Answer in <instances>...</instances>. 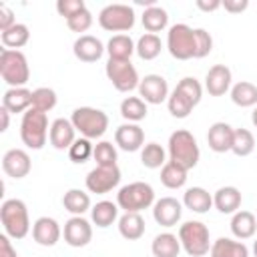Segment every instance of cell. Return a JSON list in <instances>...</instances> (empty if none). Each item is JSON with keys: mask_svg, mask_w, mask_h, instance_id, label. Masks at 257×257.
Masks as SVG:
<instances>
[{"mask_svg": "<svg viewBox=\"0 0 257 257\" xmlns=\"http://www.w3.org/2000/svg\"><path fill=\"white\" fill-rule=\"evenodd\" d=\"M118 233L126 241H137L145 235V219L141 213H124L118 219Z\"/></svg>", "mask_w": 257, "mask_h": 257, "instance_id": "83f0119b", "label": "cell"}, {"mask_svg": "<svg viewBox=\"0 0 257 257\" xmlns=\"http://www.w3.org/2000/svg\"><path fill=\"white\" fill-rule=\"evenodd\" d=\"M2 169L12 179H24L30 173L32 163H30V157H28L26 151H22V149H10L2 157Z\"/></svg>", "mask_w": 257, "mask_h": 257, "instance_id": "9a60e30c", "label": "cell"}, {"mask_svg": "<svg viewBox=\"0 0 257 257\" xmlns=\"http://www.w3.org/2000/svg\"><path fill=\"white\" fill-rule=\"evenodd\" d=\"M16 20H14V12L6 6V4H0V32L8 30L10 26H14Z\"/></svg>", "mask_w": 257, "mask_h": 257, "instance_id": "c3c4849f", "label": "cell"}, {"mask_svg": "<svg viewBox=\"0 0 257 257\" xmlns=\"http://www.w3.org/2000/svg\"><path fill=\"white\" fill-rule=\"evenodd\" d=\"M86 189L90 193L96 195H104L108 191H112L118 183H120V169L114 167H94L88 175H86Z\"/></svg>", "mask_w": 257, "mask_h": 257, "instance_id": "8fae6325", "label": "cell"}, {"mask_svg": "<svg viewBox=\"0 0 257 257\" xmlns=\"http://www.w3.org/2000/svg\"><path fill=\"white\" fill-rule=\"evenodd\" d=\"M141 20H143V26H145V30H147L149 34H157V32H161V30L167 28V24H169V14H167V10L161 8V6H151V8H145Z\"/></svg>", "mask_w": 257, "mask_h": 257, "instance_id": "d6a6232c", "label": "cell"}, {"mask_svg": "<svg viewBox=\"0 0 257 257\" xmlns=\"http://www.w3.org/2000/svg\"><path fill=\"white\" fill-rule=\"evenodd\" d=\"M62 231H60V225L56 223V219L52 217H40L34 221L32 225V239L42 245V247H52L58 243Z\"/></svg>", "mask_w": 257, "mask_h": 257, "instance_id": "e0dca14e", "label": "cell"}, {"mask_svg": "<svg viewBox=\"0 0 257 257\" xmlns=\"http://www.w3.org/2000/svg\"><path fill=\"white\" fill-rule=\"evenodd\" d=\"M141 163L147 169H163L167 163V153L159 143H147L141 151Z\"/></svg>", "mask_w": 257, "mask_h": 257, "instance_id": "8d00e7d4", "label": "cell"}, {"mask_svg": "<svg viewBox=\"0 0 257 257\" xmlns=\"http://www.w3.org/2000/svg\"><path fill=\"white\" fill-rule=\"evenodd\" d=\"M167 48L173 58H195V30L187 24H173L167 32Z\"/></svg>", "mask_w": 257, "mask_h": 257, "instance_id": "ba28073f", "label": "cell"}, {"mask_svg": "<svg viewBox=\"0 0 257 257\" xmlns=\"http://www.w3.org/2000/svg\"><path fill=\"white\" fill-rule=\"evenodd\" d=\"M92 153H94V145H90V139H84V137L76 139L68 149V157L72 163H84Z\"/></svg>", "mask_w": 257, "mask_h": 257, "instance_id": "ee69618b", "label": "cell"}, {"mask_svg": "<svg viewBox=\"0 0 257 257\" xmlns=\"http://www.w3.org/2000/svg\"><path fill=\"white\" fill-rule=\"evenodd\" d=\"M151 251L155 257H179L181 253V241L173 233H159L153 239Z\"/></svg>", "mask_w": 257, "mask_h": 257, "instance_id": "f1b7e54d", "label": "cell"}, {"mask_svg": "<svg viewBox=\"0 0 257 257\" xmlns=\"http://www.w3.org/2000/svg\"><path fill=\"white\" fill-rule=\"evenodd\" d=\"M0 40L4 44V48H10V50H18L22 48L24 44H28L30 40V30L26 24L22 22H16L14 26H10L8 30L0 32Z\"/></svg>", "mask_w": 257, "mask_h": 257, "instance_id": "1f68e13d", "label": "cell"}, {"mask_svg": "<svg viewBox=\"0 0 257 257\" xmlns=\"http://www.w3.org/2000/svg\"><path fill=\"white\" fill-rule=\"evenodd\" d=\"M183 205L175 197H163L153 205V217L161 227H175L181 221Z\"/></svg>", "mask_w": 257, "mask_h": 257, "instance_id": "5bb4252c", "label": "cell"}, {"mask_svg": "<svg viewBox=\"0 0 257 257\" xmlns=\"http://www.w3.org/2000/svg\"><path fill=\"white\" fill-rule=\"evenodd\" d=\"M56 106V92L48 86H40L36 90H32V108L48 112Z\"/></svg>", "mask_w": 257, "mask_h": 257, "instance_id": "60d3db41", "label": "cell"}, {"mask_svg": "<svg viewBox=\"0 0 257 257\" xmlns=\"http://www.w3.org/2000/svg\"><path fill=\"white\" fill-rule=\"evenodd\" d=\"M48 116L42 110L36 108H28L22 114V122H20V139L22 143L32 149V151H40L46 145L48 139Z\"/></svg>", "mask_w": 257, "mask_h": 257, "instance_id": "3957f363", "label": "cell"}, {"mask_svg": "<svg viewBox=\"0 0 257 257\" xmlns=\"http://www.w3.org/2000/svg\"><path fill=\"white\" fill-rule=\"evenodd\" d=\"M62 235L70 247H84L92 239V225L82 215H74L64 223Z\"/></svg>", "mask_w": 257, "mask_h": 257, "instance_id": "4fadbf2b", "label": "cell"}, {"mask_svg": "<svg viewBox=\"0 0 257 257\" xmlns=\"http://www.w3.org/2000/svg\"><path fill=\"white\" fill-rule=\"evenodd\" d=\"M2 106L8 112H26L32 108V90L20 86V88H8L2 96Z\"/></svg>", "mask_w": 257, "mask_h": 257, "instance_id": "7402d4cb", "label": "cell"}, {"mask_svg": "<svg viewBox=\"0 0 257 257\" xmlns=\"http://www.w3.org/2000/svg\"><path fill=\"white\" fill-rule=\"evenodd\" d=\"M70 122L84 139H98L108 128V116L100 108L92 106H78L72 110Z\"/></svg>", "mask_w": 257, "mask_h": 257, "instance_id": "52a82bcc", "label": "cell"}, {"mask_svg": "<svg viewBox=\"0 0 257 257\" xmlns=\"http://www.w3.org/2000/svg\"><path fill=\"white\" fill-rule=\"evenodd\" d=\"M181 94H185L195 106L201 102V96H203V86H201V82L195 78V76H185V78H181L179 82H177V86H175Z\"/></svg>", "mask_w": 257, "mask_h": 257, "instance_id": "7bdbcfd3", "label": "cell"}, {"mask_svg": "<svg viewBox=\"0 0 257 257\" xmlns=\"http://www.w3.org/2000/svg\"><path fill=\"white\" fill-rule=\"evenodd\" d=\"M197 8H199V10H205V12H213V10L221 8V2H219V0H211V2H207V0H197Z\"/></svg>", "mask_w": 257, "mask_h": 257, "instance_id": "816d5d0a", "label": "cell"}, {"mask_svg": "<svg viewBox=\"0 0 257 257\" xmlns=\"http://www.w3.org/2000/svg\"><path fill=\"white\" fill-rule=\"evenodd\" d=\"M161 183L167 189H181L187 183V171L173 161H167L161 169Z\"/></svg>", "mask_w": 257, "mask_h": 257, "instance_id": "d590c367", "label": "cell"}, {"mask_svg": "<svg viewBox=\"0 0 257 257\" xmlns=\"http://www.w3.org/2000/svg\"><path fill=\"white\" fill-rule=\"evenodd\" d=\"M167 106H169V112H171L175 118H187V116L191 114V110L195 108V104H193L185 94H181L177 88L169 94Z\"/></svg>", "mask_w": 257, "mask_h": 257, "instance_id": "f35d334b", "label": "cell"}, {"mask_svg": "<svg viewBox=\"0 0 257 257\" xmlns=\"http://www.w3.org/2000/svg\"><path fill=\"white\" fill-rule=\"evenodd\" d=\"M251 122H253V126L257 128V106H255L253 112H251Z\"/></svg>", "mask_w": 257, "mask_h": 257, "instance_id": "db71d44e", "label": "cell"}, {"mask_svg": "<svg viewBox=\"0 0 257 257\" xmlns=\"http://www.w3.org/2000/svg\"><path fill=\"white\" fill-rule=\"evenodd\" d=\"M104 72H106V78L112 82V86L118 90V92H131L135 88H139V72L137 68L133 66L131 60H114V58H108L106 66H104Z\"/></svg>", "mask_w": 257, "mask_h": 257, "instance_id": "30bf717a", "label": "cell"}, {"mask_svg": "<svg viewBox=\"0 0 257 257\" xmlns=\"http://www.w3.org/2000/svg\"><path fill=\"white\" fill-rule=\"evenodd\" d=\"M84 8H86V4H84L82 0H58V2H56V10H58V14L64 16L66 20L72 18V16H76V14L82 12Z\"/></svg>", "mask_w": 257, "mask_h": 257, "instance_id": "7dc6e473", "label": "cell"}, {"mask_svg": "<svg viewBox=\"0 0 257 257\" xmlns=\"http://www.w3.org/2000/svg\"><path fill=\"white\" fill-rule=\"evenodd\" d=\"M205 88L211 96H223L231 88V70L225 64H215L205 76Z\"/></svg>", "mask_w": 257, "mask_h": 257, "instance_id": "d6986e66", "label": "cell"}, {"mask_svg": "<svg viewBox=\"0 0 257 257\" xmlns=\"http://www.w3.org/2000/svg\"><path fill=\"white\" fill-rule=\"evenodd\" d=\"M116 205L124 213H141L143 209H149L155 205V191L149 183L135 181L118 189L116 193Z\"/></svg>", "mask_w": 257, "mask_h": 257, "instance_id": "277c9868", "label": "cell"}, {"mask_svg": "<svg viewBox=\"0 0 257 257\" xmlns=\"http://www.w3.org/2000/svg\"><path fill=\"white\" fill-rule=\"evenodd\" d=\"M66 24H68V28H70L72 32H86V30L92 26V14H90L88 8H84V10L78 12L76 16L68 18Z\"/></svg>", "mask_w": 257, "mask_h": 257, "instance_id": "bcb514c9", "label": "cell"}, {"mask_svg": "<svg viewBox=\"0 0 257 257\" xmlns=\"http://www.w3.org/2000/svg\"><path fill=\"white\" fill-rule=\"evenodd\" d=\"M104 50H106L104 44L92 34L78 36L74 40V46H72V52L80 62H96L104 54Z\"/></svg>", "mask_w": 257, "mask_h": 257, "instance_id": "ac0fdd59", "label": "cell"}, {"mask_svg": "<svg viewBox=\"0 0 257 257\" xmlns=\"http://www.w3.org/2000/svg\"><path fill=\"white\" fill-rule=\"evenodd\" d=\"M199 157H201V151H199L197 139L189 131L179 128L169 137V161L177 163L185 171H191L199 163Z\"/></svg>", "mask_w": 257, "mask_h": 257, "instance_id": "6da1fadb", "label": "cell"}, {"mask_svg": "<svg viewBox=\"0 0 257 257\" xmlns=\"http://www.w3.org/2000/svg\"><path fill=\"white\" fill-rule=\"evenodd\" d=\"M213 205L219 213L231 215L241 207V191L237 187H221L213 195Z\"/></svg>", "mask_w": 257, "mask_h": 257, "instance_id": "603a6c76", "label": "cell"}, {"mask_svg": "<svg viewBox=\"0 0 257 257\" xmlns=\"http://www.w3.org/2000/svg\"><path fill=\"white\" fill-rule=\"evenodd\" d=\"M221 6H223L227 12L237 14V12H243V10L249 6V2H247V0H225V2H221Z\"/></svg>", "mask_w": 257, "mask_h": 257, "instance_id": "f907efd6", "label": "cell"}, {"mask_svg": "<svg viewBox=\"0 0 257 257\" xmlns=\"http://www.w3.org/2000/svg\"><path fill=\"white\" fill-rule=\"evenodd\" d=\"M257 231V219L251 211H237L231 219V233L237 239H251Z\"/></svg>", "mask_w": 257, "mask_h": 257, "instance_id": "484cf974", "label": "cell"}, {"mask_svg": "<svg viewBox=\"0 0 257 257\" xmlns=\"http://www.w3.org/2000/svg\"><path fill=\"white\" fill-rule=\"evenodd\" d=\"M253 255H255V257H257V239H255V241H253Z\"/></svg>", "mask_w": 257, "mask_h": 257, "instance_id": "11a10c76", "label": "cell"}, {"mask_svg": "<svg viewBox=\"0 0 257 257\" xmlns=\"http://www.w3.org/2000/svg\"><path fill=\"white\" fill-rule=\"evenodd\" d=\"M0 221L10 239H24L30 231L26 203L20 199H6L0 207Z\"/></svg>", "mask_w": 257, "mask_h": 257, "instance_id": "7a4b0ae2", "label": "cell"}, {"mask_svg": "<svg viewBox=\"0 0 257 257\" xmlns=\"http://www.w3.org/2000/svg\"><path fill=\"white\" fill-rule=\"evenodd\" d=\"M209 255L211 257H249V249L243 241L219 237L217 241H213Z\"/></svg>", "mask_w": 257, "mask_h": 257, "instance_id": "cb8c5ba5", "label": "cell"}, {"mask_svg": "<svg viewBox=\"0 0 257 257\" xmlns=\"http://www.w3.org/2000/svg\"><path fill=\"white\" fill-rule=\"evenodd\" d=\"M62 205L68 213H72V217L74 215H84L88 209H92L88 193H84L80 189H68L62 197Z\"/></svg>", "mask_w": 257, "mask_h": 257, "instance_id": "836d02e7", "label": "cell"}, {"mask_svg": "<svg viewBox=\"0 0 257 257\" xmlns=\"http://www.w3.org/2000/svg\"><path fill=\"white\" fill-rule=\"evenodd\" d=\"M96 167H114L116 165V149L112 143L108 141H100L94 145V153H92Z\"/></svg>", "mask_w": 257, "mask_h": 257, "instance_id": "b9f144b4", "label": "cell"}, {"mask_svg": "<svg viewBox=\"0 0 257 257\" xmlns=\"http://www.w3.org/2000/svg\"><path fill=\"white\" fill-rule=\"evenodd\" d=\"M0 76L10 88H20L28 82L30 78V68L28 60L20 50H10L2 48L0 52Z\"/></svg>", "mask_w": 257, "mask_h": 257, "instance_id": "5b68a950", "label": "cell"}, {"mask_svg": "<svg viewBox=\"0 0 257 257\" xmlns=\"http://www.w3.org/2000/svg\"><path fill=\"white\" fill-rule=\"evenodd\" d=\"M255 149V139H253V133L247 131V128H235L233 131V145H231V151L237 155V157H247L251 155Z\"/></svg>", "mask_w": 257, "mask_h": 257, "instance_id": "ab89813d", "label": "cell"}, {"mask_svg": "<svg viewBox=\"0 0 257 257\" xmlns=\"http://www.w3.org/2000/svg\"><path fill=\"white\" fill-rule=\"evenodd\" d=\"M213 50V38L205 28H195V58H205Z\"/></svg>", "mask_w": 257, "mask_h": 257, "instance_id": "f6af8a7d", "label": "cell"}, {"mask_svg": "<svg viewBox=\"0 0 257 257\" xmlns=\"http://www.w3.org/2000/svg\"><path fill=\"white\" fill-rule=\"evenodd\" d=\"M179 241L187 255L191 257H203L211 251V239L209 229L201 221H187L179 227Z\"/></svg>", "mask_w": 257, "mask_h": 257, "instance_id": "8992f818", "label": "cell"}, {"mask_svg": "<svg viewBox=\"0 0 257 257\" xmlns=\"http://www.w3.org/2000/svg\"><path fill=\"white\" fill-rule=\"evenodd\" d=\"M233 126L219 120V122H213L209 126V133H207V143H209V149L215 151V153H227L231 151V145H233Z\"/></svg>", "mask_w": 257, "mask_h": 257, "instance_id": "44dd1931", "label": "cell"}, {"mask_svg": "<svg viewBox=\"0 0 257 257\" xmlns=\"http://www.w3.org/2000/svg\"><path fill=\"white\" fill-rule=\"evenodd\" d=\"M139 94L149 104H161L169 98V84L161 74H147L139 82Z\"/></svg>", "mask_w": 257, "mask_h": 257, "instance_id": "7c38bea8", "label": "cell"}, {"mask_svg": "<svg viewBox=\"0 0 257 257\" xmlns=\"http://www.w3.org/2000/svg\"><path fill=\"white\" fill-rule=\"evenodd\" d=\"M98 24L108 32H126L135 26V10L128 4H108L98 12Z\"/></svg>", "mask_w": 257, "mask_h": 257, "instance_id": "9c48e42d", "label": "cell"}, {"mask_svg": "<svg viewBox=\"0 0 257 257\" xmlns=\"http://www.w3.org/2000/svg\"><path fill=\"white\" fill-rule=\"evenodd\" d=\"M161 48H163V44H161V38L157 36V34H143L139 40H137V54H139V58H143V60H155L159 54H161Z\"/></svg>", "mask_w": 257, "mask_h": 257, "instance_id": "74e56055", "label": "cell"}, {"mask_svg": "<svg viewBox=\"0 0 257 257\" xmlns=\"http://www.w3.org/2000/svg\"><path fill=\"white\" fill-rule=\"evenodd\" d=\"M74 124L68 120V118H56L52 120L50 124V133H48V141L54 149L58 151H64V149H70V145L76 141L74 139Z\"/></svg>", "mask_w": 257, "mask_h": 257, "instance_id": "ffe728a7", "label": "cell"}, {"mask_svg": "<svg viewBox=\"0 0 257 257\" xmlns=\"http://www.w3.org/2000/svg\"><path fill=\"white\" fill-rule=\"evenodd\" d=\"M183 205L193 213H207L213 207V197L203 187H191L183 195Z\"/></svg>", "mask_w": 257, "mask_h": 257, "instance_id": "d4e9b609", "label": "cell"}, {"mask_svg": "<svg viewBox=\"0 0 257 257\" xmlns=\"http://www.w3.org/2000/svg\"><path fill=\"white\" fill-rule=\"evenodd\" d=\"M0 118H2V124H0V133H4L6 128H8V124H10V112L2 106L0 108Z\"/></svg>", "mask_w": 257, "mask_h": 257, "instance_id": "f5cc1de1", "label": "cell"}, {"mask_svg": "<svg viewBox=\"0 0 257 257\" xmlns=\"http://www.w3.org/2000/svg\"><path fill=\"white\" fill-rule=\"evenodd\" d=\"M120 116L128 122H139L147 116V102L141 96H126L120 102Z\"/></svg>", "mask_w": 257, "mask_h": 257, "instance_id": "e575fe53", "label": "cell"}, {"mask_svg": "<svg viewBox=\"0 0 257 257\" xmlns=\"http://www.w3.org/2000/svg\"><path fill=\"white\" fill-rule=\"evenodd\" d=\"M0 257H18V253L12 247V241H10V237L6 233L0 235Z\"/></svg>", "mask_w": 257, "mask_h": 257, "instance_id": "681fc988", "label": "cell"}, {"mask_svg": "<svg viewBox=\"0 0 257 257\" xmlns=\"http://www.w3.org/2000/svg\"><path fill=\"white\" fill-rule=\"evenodd\" d=\"M231 100L241 108L257 106V86L249 80H241V82L233 84L231 86Z\"/></svg>", "mask_w": 257, "mask_h": 257, "instance_id": "4dcf8cb0", "label": "cell"}, {"mask_svg": "<svg viewBox=\"0 0 257 257\" xmlns=\"http://www.w3.org/2000/svg\"><path fill=\"white\" fill-rule=\"evenodd\" d=\"M135 50H137V44L126 34H114L106 42L108 58H114V60H131V56H133Z\"/></svg>", "mask_w": 257, "mask_h": 257, "instance_id": "4316f807", "label": "cell"}, {"mask_svg": "<svg viewBox=\"0 0 257 257\" xmlns=\"http://www.w3.org/2000/svg\"><path fill=\"white\" fill-rule=\"evenodd\" d=\"M114 143L126 151V153H135L145 145V131L137 124V122H124L120 126H116L114 131Z\"/></svg>", "mask_w": 257, "mask_h": 257, "instance_id": "2e32d148", "label": "cell"}, {"mask_svg": "<svg viewBox=\"0 0 257 257\" xmlns=\"http://www.w3.org/2000/svg\"><path fill=\"white\" fill-rule=\"evenodd\" d=\"M118 217V205L112 201H98L92 209H90V219L96 227L104 229L110 227Z\"/></svg>", "mask_w": 257, "mask_h": 257, "instance_id": "f546056e", "label": "cell"}]
</instances>
